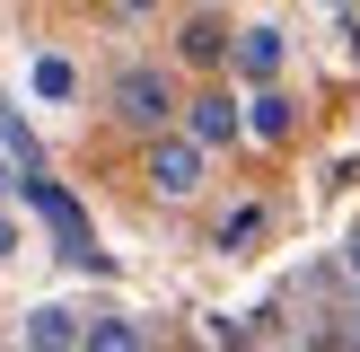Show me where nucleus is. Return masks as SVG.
<instances>
[{"instance_id":"obj_10","label":"nucleus","mask_w":360,"mask_h":352,"mask_svg":"<svg viewBox=\"0 0 360 352\" xmlns=\"http://www.w3.org/2000/svg\"><path fill=\"white\" fill-rule=\"evenodd\" d=\"M264 220H273V211H264V203H238V211H229V220H220V238H211V246H229V256H246V246L264 238Z\"/></svg>"},{"instance_id":"obj_6","label":"nucleus","mask_w":360,"mask_h":352,"mask_svg":"<svg viewBox=\"0 0 360 352\" xmlns=\"http://www.w3.org/2000/svg\"><path fill=\"white\" fill-rule=\"evenodd\" d=\"M79 352H150V334H141L132 308H97V317H79Z\"/></svg>"},{"instance_id":"obj_8","label":"nucleus","mask_w":360,"mask_h":352,"mask_svg":"<svg viewBox=\"0 0 360 352\" xmlns=\"http://www.w3.org/2000/svg\"><path fill=\"white\" fill-rule=\"evenodd\" d=\"M27 88H35L44 106H70V97H79V70H70V53H35V62H27Z\"/></svg>"},{"instance_id":"obj_4","label":"nucleus","mask_w":360,"mask_h":352,"mask_svg":"<svg viewBox=\"0 0 360 352\" xmlns=\"http://www.w3.org/2000/svg\"><path fill=\"white\" fill-rule=\"evenodd\" d=\"M185 132L202 141V150H229V141L246 132V97H229V88H202V97H185Z\"/></svg>"},{"instance_id":"obj_17","label":"nucleus","mask_w":360,"mask_h":352,"mask_svg":"<svg viewBox=\"0 0 360 352\" xmlns=\"http://www.w3.org/2000/svg\"><path fill=\"white\" fill-rule=\"evenodd\" d=\"M27 352H62V344H27Z\"/></svg>"},{"instance_id":"obj_13","label":"nucleus","mask_w":360,"mask_h":352,"mask_svg":"<svg viewBox=\"0 0 360 352\" xmlns=\"http://www.w3.org/2000/svg\"><path fill=\"white\" fill-rule=\"evenodd\" d=\"M18 246H27V238H18V220H9V211H0V264H9Z\"/></svg>"},{"instance_id":"obj_12","label":"nucleus","mask_w":360,"mask_h":352,"mask_svg":"<svg viewBox=\"0 0 360 352\" xmlns=\"http://www.w3.org/2000/svg\"><path fill=\"white\" fill-rule=\"evenodd\" d=\"M0 141H9V150H18V168H44V158H35V141H27V123H18V106H0Z\"/></svg>"},{"instance_id":"obj_16","label":"nucleus","mask_w":360,"mask_h":352,"mask_svg":"<svg viewBox=\"0 0 360 352\" xmlns=\"http://www.w3.org/2000/svg\"><path fill=\"white\" fill-rule=\"evenodd\" d=\"M123 9H132V18H150V9H158V0H123Z\"/></svg>"},{"instance_id":"obj_1","label":"nucleus","mask_w":360,"mask_h":352,"mask_svg":"<svg viewBox=\"0 0 360 352\" xmlns=\"http://www.w3.org/2000/svg\"><path fill=\"white\" fill-rule=\"evenodd\" d=\"M115 123H132V132H167V123H176V80L158 62L115 70Z\"/></svg>"},{"instance_id":"obj_3","label":"nucleus","mask_w":360,"mask_h":352,"mask_svg":"<svg viewBox=\"0 0 360 352\" xmlns=\"http://www.w3.org/2000/svg\"><path fill=\"white\" fill-rule=\"evenodd\" d=\"M27 203H35V211H44V220H53V238H62V256H70V264H88V273H105V256H97V238H88V220H79V203H70V194L53 185L44 168L27 176Z\"/></svg>"},{"instance_id":"obj_14","label":"nucleus","mask_w":360,"mask_h":352,"mask_svg":"<svg viewBox=\"0 0 360 352\" xmlns=\"http://www.w3.org/2000/svg\"><path fill=\"white\" fill-rule=\"evenodd\" d=\"M9 185H27V176H18V168H9V158H0V194H9Z\"/></svg>"},{"instance_id":"obj_2","label":"nucleus","mask_w":360,"mask_h":352,"mask_svg":"<svg viewBox=\"0 0 360 352\" xmlns=\"http://www.w3.org/2000/svg\"><path fill=\"white\" fill-rule=\"evenodd\" d=\"M202 176H211V150L193 132H158L150 141V194H158V203H193Z\"/></svg>"},{"instance_id":"obj_15","label":"nucleus","mask_w":360,"mask_h":352,"mask_svg":"<svg viewBox=\"0 0 360 352\" xmlns=\"http://www.w3.org/2000/svg\"><path fill=\"white\" fill-rule=\"evenodd\" d=\"M343 264H352V282H360V238H352V246H343Z\"/></svg>"},{"instance_id":"obj_5","label":"nucleus","mask_w":360,"mask_h":352,"mask_svg":"<svg viewBox=\"0 0 360 352\" xmlns=\"http://www.w3.org/2000/svg\"><path fill=\"white\" fill-rule=\"evenodd\" d=\"M229 53H238L246 80H281V62H290V35H281L273 18H255V27H238V44H229Z\"/></svg>"},{"instance_id":"obj_9","label":"nucleus","mask_w":360,"mask_h":352,"mask_svg":"<svg viewBox=\"0 0 360 352\" xmlns=\"http://www.w3.org/2000/svg\"><path fill=\"white\" fill-rule=\"evenodd\" d=\"M27 344H62V352H79V317H70L62 299H44V308H27Z\"/></svg>"},{"instance_id":"obj_7","label":"nucleus","mask_w":360,"mask_h":352,"mask_svg":"<svg viewBox=\"0 0 360 352\" xmlns=\"http://www.w3.org/2000/svg\"><path fill=\"white\" fill-rule=\"evenodd\" d=\"M246 132H255V141H290L299 132V106L281 97L273 80H255V97H246Z\"/></svg>"},{"instance_id":"obj_11","label":"nucleus","mask_w":360,"mask_h":352,"mask_svg":"<svg viewBox=\"0 0 360 352\" xmlns=\"http://www.w3.org/2000/svg\"><path fill=\"white\" fill-rule=\"evenodd\" d=\"M220 53H229V27L220 18H193L185 27V62H220Z\"/></svg>"}]
</instances>
